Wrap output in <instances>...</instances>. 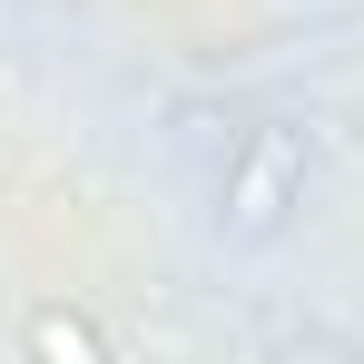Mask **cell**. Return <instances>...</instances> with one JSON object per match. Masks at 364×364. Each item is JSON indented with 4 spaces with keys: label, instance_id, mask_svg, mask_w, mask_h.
<instances>
[{
    "label": "cell",
    "instance_id": "6da1fadb",
    "mask_svg": "<svg viewBox=\"0 0 364 364\" xmlns=\"http://www.w3.org/2000/svg\"><path fill=\"white\" fill-rule=\"evenodd\" d=\"M296 207H305V138H296L286 119H256L237 148H227L217 217H227V237H237V246H276Z\"/></svg>",
    "mask_w": 364,
    "mask_h": 364
},
{
    "label": "cell",
    "instance_id": "7a4b0ae2",
    "mask_svg": "<svg viewBox=\"0 0 364 364\" xmlns=\"http://www.w3.org/2000/svg\"><path fill=\"white\" fill-rule=\"evenodd\" d=\"M20 345H30L40 364H99V355H109V335H99L79 305H40V315L20 325Z\"/></svg>",
    "mask_w": 364,
    "mask_h": 364
}]
</instances>
